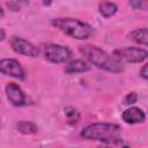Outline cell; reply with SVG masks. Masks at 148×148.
I'll use <instances>...</instances> for the list:
<instances>
[{"label":"cell","mask_w":148,"mask_h":148,"mask_svg":"<svg viewBox=\"0 0 148 148\" xmlns=\"http://www.w3.org/2000/svg\"><path fill=\"white\" fill-rule=\"evenodd\" d=\"M81 136L86 140H98L106 145L121 146L123 140L120 127L108 123H95L86 126L81 132Z\"/></svg>","instance_id":"obj_1"},{"label":"cell","mask_w":148,"mask_h":148,"mask_svg":"<svg viewBox=\"0 0 148 148\" xmlns=\"http://www.w3.org/2000/svg\"><path fill=\"white\" fill-rule=\"evenodd\" d=\"M80 52L86 57V59H88L92 65H95L98 68L112 73H120L124 69L121 62L117 61L112 56L108 54L104 50L99 49L96 45H82L80 46Z\"/></svg>","instance_id":"obj_2"},{"label":"cell","mask_w":148,"mask_h":148,"mask_svg":"<svg viewBox=\"0 0 148 148\" xmlns=\"http://www.w3.org/2000/svg\"><path fill=\"white\" fill-rule=\"evenodd\" d=\"M51 23L60 31L75 39H87L94 34V29L89 24L72 17L53 18Z\"/></svg>","instance_id":"obj_3"},{"label":"cell","mask_w":148,"mask_h":148,"mask_svg":"<svg viewBox=\"0 0 148 148\" xmlns=\"http://www.w3.org/2000/svg\"><path fill=\"white\" fill-rule=\"evenodd\" d=\"M148 52L140 47H125L120 50H116L113 52V58L119 62H130L138 64L142 62L147 59Z\"/></svg>","instance_id":"obj_4"},{"label":"cell","mask_w":148,"mask_h":148,"mask_svg":"<svg viewBox=\"0 0 148 148\" xmlns=\"http://www.w3.org/2000/svg\"><path fill=\"white\" fill-rule=\"evenodd\" d=\"M44 57L52 64H64L72 57V51L64 45L46 44L44 45Z\"/></svg>","instance_id":"obj_5"},{"label":"cell","mask_w":148,"mask_h":148,"mask_svg":"<svg viewBox=\"0 0 148 148\" xmlns=\"http://www.w3.org/2000/svg\"><path fill=\"white\" fill-rule=\"evenodd\" d=\"M10 46L16 53H20V54L27 56V57H37L39 53L37 46H35L29 40L21 38V37H16V36L12 37Z\"/></svg>","instance_id":"obj_6"},{"label":"cell","mask_w":148,"mask_h":148,"mask_svg":"<svg viewBox=\"0 0 148 148\" xmlns=\"http://www.w3.org/2000/svg\"><path fill=\"white\" fill-rule=\"evenodd\" d=\"M0 73L23 80L25 77L24 71L21 66V64L15 59H1L0 60Z\"/></svg>","instance_id":"obj_7"},{"label":"cell","mask_w":148,"mask_h":148,"mask_svg":"<svg viewBox=\"0 0 148 148\" xmlns=\"http://www.w3.org/2000/svg\"><path fill=\"white\" fill-rule=\"evenodd\" d=\"M6 96L7 98L9 99V102L15 105V106H22L25 104V101H27V97H25V94L23 92V90L16 84V83H8L6 86Z\"/></svg>","instance_id":"obj_8"},{"label":"cell","mask_w":148,"mask_h":148,"mask_svg":"<svg viewBox=\"0 0 148 148\" xmlns=\"http://www.w3.org/2000/svg\"><path fill=\"white\" fill-rule=\"evenodd\" d=\"M121 118L126 124H139V123L145 121L146 113L140 108L132 106V108H130L123 112Z\"/></svg>","instance_id":"obj_9"},{"label":"cell","mask_w":148,"mask_h":148,"mask_svg":"<svg viewBox=\"0 0 148 148\" xmlns=\"http://www.w3.org/2000/svg\"><path fill=\"white\" fill-rule=\"evenodd\" d=\"M88 71H90V65L82 59L73 60L65 67L66 74H79V73H84Z\"/></svg>","instance_id":"obj_10"},{"label":"cell","mask_w":148,"mask_h":148,"mask_svg":"<svg viewBox=\"0 0 148 148\" xmlns=\"http://www.w3.org/2000/svg\"><path fill=\"white\" fill-rule=\"evenodd\" d=\"M130 39L133 40L136 44L141 45H148V31L146 28L142 29H136L130 34Z\"/></svg>","instance_id":"obj_11"},{"label":"cell","mask_w":148,"mask_h":148,"mask_svg":"<svg viewBox=\"0 0 148 148\" xmlns=\"http://www.w3.org/2000/svg\"><path fill=\"white\" fill-rule=\"evenodd\" d=\"M16 127L20 133L25 134V135H31V134H35L38 132V126L32 121H25V120L20 121V123H17Z\"/></svg>","instance_id":"obj_12"},{"label":"cell","mask_w":148,"mask_h":148,"mask_svg":"<svg viewBox=\"0 0 148 148\" xmlns=\"http://www.w3.org/2000/svg\"><path fill=\"white\" fill-rule=\"evenodd\" d=\"M98 9H99V13L102 14V16H104V17H111V16H113L117 13L118 7L113 2L103 1V2L99 3Z\"/></svg>","instance_id":"obj_13"},{"label":"cell","mask_w":148,"mask_h":148,"mask_svg":"<svg viewBox=\"0 0 148 148\" xmlns=\"http://www.w3.org/2000/svg\"><path fill=\"white\" fill-rule=\"evenodd\" d=\"M64 111H65V116L67 118V121L69 124L73 125V124H76L80 120V112L75 108H73V106H66Z\"/></svg>","instance_id":"obj_14"},{"label":"cell","mask_w":148,"mask_h":148,"mask_svg":"<svg viewBox=\"0 0 148 148\" xmlns=\"http://www.w3.org/2000/svg\"><path fill=\"white\" fill-rule=\"evenodd\" d=\"M130 5L135 9H143L148 8V0H130Z\"/></svg>","instance_id":"obj_15"},{"label":"cell","mask_w":148,"mask_h":148,"mask_svg":"<svg viewBox=\"0 0 148 148\" xmlns=\"http://www.w3.org/2000/svg\"><path fill=\"white\" fill-rule=\"evenodd\" d=\"M136 99H138V95L132 91V92H130V94H127V95L125 96L124 103H125V104H134V103L136 102Z\"/></svg>","instance_id":"obj_16"},{"label":"cell","mask_w":148,"mask_h":148,"mask_svg":"<svg viewBox=\"0 0 148 148\" xmlns=\"http://www.w3.org/2000/svg\"><path fill=\"white\" fill-rule=\"evenodd\" d=\"M147 68H148V66H147V65H143V66H142V68H141V71H140V75H141V76H142V79H145V80H147V79H148Z\"/></svg>","instance_id":"obj_17"},{"label":"cell","mask_w":148,"mask_h":148,"mask_svg":"<svg viewBox=\"0 0 148 148\" xmlns=\"http://www.w3.org/2000/svg\"><path fill=\"white\" fill-rule=\"evenodd\" d=\"M5 37H6V34H5V30L0 28V42H1V40H3V39H5Z\"/></svg>","instance_id":"obj_18"},{"label":"cell","mask_w":148,"mask_h":148,"mask_svg":"<svg viewBox=\"0 0 148 148\" xmlns=\"http://www.w3.org/2000/svg\"><path fill=\"white\" fill-rule=\"evenodd\" d=\"M3 14H5V13H3V9H2V7H1V5H0V17H2Z\"/></svg>","instance_id":"obj_19"},{"label":"cell","mask_w":148,"mask_h":148,"mask_svg":"<svg viewBox=\"0 0 148 148\" xmlns=\"http://www.w3.org/2000/svg\"><path fill=\"white\" fill-rule=\"evenodd\" d=\"M43 3L47 6V5H50V3H51V0H44V1H43Z\"/></svg>","instance_id":"obj_20"}]
</instances>
